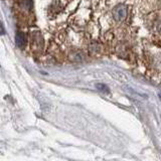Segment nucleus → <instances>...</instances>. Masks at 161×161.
<instances>
[{
    "mask_svg": "<svg viewBox=\"0 0 161 161\" xmlns=\"http://www.w3.org/2000/svg\"><path fill=\"white\" fill-rule=\"evenodd\" d=\"M113 16L117 21L119 22L123 21L127 17V7L123 4H120L118 6H116L113 10Z\"/></svg>",
    "mask_w": 161,
    "mask_h": 161,
    "instance_id": "nucleus-1",
    "label": "nucleus"
},
{
    "mask_svg": "<svg viewBox=\"0 0 161 161\" xmlns=\"http://www.w3.org/2000/svg\"><path fill=\"white\" fill-rule=\"evenodd\" d=\"M33 6V1L32 0H19L18 2V7L22 12H31Z\"/></svg>",
    "mask_w": 161,
    "mask_h": 161,
    "instance_id": "nucleus-2",
    "label": "nucleus"
},
{
    "mask_svg": "<svg viewBox=\"0 0 161 161\" xmlns=\"http://www.w3.org/2000/svg\"><path fill=\"white\" fill-rule=\"evenodd\" d=\"M15 43L20 49H23L26 45V35L21 31H18L15 35Z\"/></svg>",
    "mask_w": 161,
    "mask_h": 161,
    "instance_id": "nucleus-3",
    "label": "nucleus"
},
{
    "mask_svg": "<svg viewBox=\"0 0 161 161\" xmlns=\"http://www.w3.org/2000/svg\"><path fill=\"white\" fill-rule=\"evenodd\" d=\"M97 88H98L100 91H102V92H105V93H108V92H109L108 87H107V86H105V85L98 84V85H97Z\"/></svg>",
    "mask_w": 161,
    "mask_h": 161,
    "instance_id": "nucleus-4",
    "label": "nucleus"
}]
</instances>
